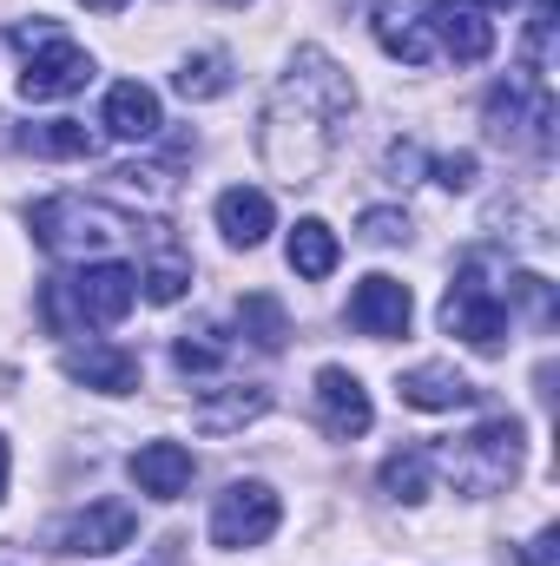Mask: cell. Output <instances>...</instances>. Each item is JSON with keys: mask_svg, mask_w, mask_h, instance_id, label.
Here are the masks:
<instances>
[{"mask_svg": "<svg viewBox=\"0 0 560 566\" xmlns=\"http://www.w3.org/2000/svg\"><path fill=\"white\" fill-rule=\"evenodd\" d=\"M350 106H356L350 73L323 46H303L265 113V165L290 185H310L323 171V158L336 151V126L350 119Z\"/></svg>", "mask_w": 560, "mask_h": 566, "instance_id": "obj_1", "label": "cell"}, {"mask_svg": "<svg viewBox=\"0 0 560 566\" xmlns=\"http://www.w3.org/2000/svg\"><path fill=\"white\" fill-rule=\"evenodd\" d=\"M27 224H33L40 251H53V258H73V264H100V258H106L120 238H139L126 211H113V205H100V198H80V191L40 198V205L27 211Z\"/></svg>", "mask_w": 560, "mask_h": 566, "instance_id": "obj_2", "label": "cell"}, {"mask_svg": "<svg viewBox=\"0 0 560 566\" xmlns=\"http://www.w3.org/2000/svg\"><path fill=\"white\" fill-rule=\"evenodd\" d=\"M13 46L27 53V66H20V99H66V93H80L86 80H93V53L80 46V40H66L53 20H40V27H20L13 33Z\"/></svg>", "mask_w": 560, "mask_h": 566, "instance_id": "obj_3", "label": "cell"}, {"mask_svg": "<svg viewBox=\"0 0 560 566\" xmlns=\"http://www.w3.org/2000/svg\"><path fill=\"white\" fill-rule=\"evenodd\" d=\"M442 468L455 474V488L462 494H508V481L521 474V422H508V416H495V422H481L475 434H462L448 454H442Z\"/></svg>", "mask_w": 560, "mask_h": 566, "instance_id": "obj_4", "label": "cell"}, {"mask_svg": "<svg viewBox=\"0 0 560 566\" xmlns=\"http://www.w3.org/2000/svg\"><path fill=\"white\" fill-rule=\"evenodd\" d=\"M508 323H515L508 296L488 283L481 258H468V264L455 271V283H448V296H442V329L462 336L468 349H501V343H508Z\"/></svg>", "mask_w": 560, "mask_h": 566, "instance_id": "obj_5", "label": "cell"}, {"mask_svg": "<svg viewBox=\"0 0 560 566\" xmlns=\"http://www.w3.org/2000/svg\"><path fill=\"white\" fill-rule=\"evenodd\" d=\"M278 521H283V501L265 481H231L218 494V507H211V541L231 547V554H245V547H265L278 534Z\"/></svg>", "mask_w": 560, "mask_h": 566, "instance_id": "obj_6", "label": "cell"}, {"mask_svg": "<svg viewBox=\"0 0 560 566\" xmlns=\"http://www.w3.org/2000/svg\"><path fill=\"white\" fill-rule=\"evenodd\" d=\"M66 296H73V316H80V323L113 329V323H126V310L139 303V271H133V264H113V258L80 264V277H66Z\"/></svg>", "mask_w": 560, "mask_h": 566, "instance_id": "obj_7", "label": "cell"}, {"mask_svg": "<svg viewBox=\"0 0 560 566\" xmlns=\"http://www.w3.org/2000/svg\"><path fill=\"white\" fill-rule=\"evenodd\" d=\"M428 33H435V46L455 66H481L495 53V20H488L481 0H435L428 7Z\"/></svg>", "mask_w": 560, "mask_h": 566, "instance_id": "obj_8", "label": "cell"}, {"mask_svg": "<svg viewBox=\"0 0 560 566\" xmlns=\"http://www.w3.org/2000/svg\"><path fill=\"white\" fill-rule=\"evenodd\" d=\"M376 27V46L403 66H428L435 60V33H428V0H376L370 13Z\"/></svg>", "mask_w": 560, "mask_h": 566, "instance_id": "obj_9", "label": "cell"}, {"mask_svg": "<svg viewBox=\"0 0 560 566\" xmlns=\"http://www.w3.org/2000/svg\"><path fill=\"white\" fill-rule=\"evenodd\" d=\"M409 316H416V303H409V283L396 277H363L350 290V329H363V336H376V343H390V336H403L409 329Z\"/></svg>", "mask_w": 560, "mask_h": 566, "instance_id": "obj_10", "label": "cell"}, {"mask_svg": "<svg viewBox=\"0 0 560 566\" xmlns=\"http://www.w3.org/2000/svg\"><path fill=\"white\" fill-rule=\"evenodd\" d=\"M317 422L323 434H336V441H356V434H370L376 422V409H370V389L350 376V369H317Z\"/></svg>", "mask_w": 560, "mask_h": 566, "instance_id": "obj_11", "label": "cell"}, {"mask_svg": "<svg viewBox=\"0 0 560 566\" xmlns=\"http://www.w3.org/2000/svg\"><path fill=\"white\" fill-rule=\"evenodd\" d=\"M521 133H528V139L535 145H548L554 139V99H548V93H535V106H528V86H521V80H508V86H495V93H488V139H521Z\"/></svg>", "mask_w": 560, "mask_h": 566, "instance_id": "obj_12", "label": "cell"}, {"mask_svg": "<svg viewBox=\"0 0 560 566\" xmlns=\"http://www.w3.org/2000/svg\"><path fill=\"white\" fill-rule=\"evenodd\" d=\"M133 534H139V514L126 507V501H93L80 521H66V554H86V560H106V554H120V547H133Z\"/></svg>", "mask_w": 560, "mask_h": 566, "instance_id": "obj_13", "label": "cell"}, {"mask_svg": "<svg viewBox=\"0 0 560 566\" xmlns=\"http://www.w3.org/2000/svg\"><path fill=\"white\" fill-rule=\"evenodd\" d=\"M60 369H66L73 382L100 389V396H133V389H139V356H133V349H120V343L66 349V356H60Z\"/></svg>", "mask_w": 560, "mask_h": 566, "instance_id": "obj_14", "label": "cell"}, {"mask_svg": "<svg viewBox=\"0 0 560 566\" xmlns=\"http://www.w3.org/2000/svg\"><path fill=\"white\" fill-rule=\"evenodd\" d=\"M191 474H198V461H191L185 441H145L133 454V488L152 494V501H178L191 488Z\"/></svg>", "mask_w": 560, "mask_h": 566, "instance_id": "obj_15", "label": "cell"}, {"mask_svg": "<svg viewBox=\"0 0 560 566\" xmlns=\"http://www.w3.org/2000/svg\"><path fill=\"white\" fill-rule=\"evenodd\" d=\"M271 224H278L271 191H258V185H231V191H218V231H225L238 251H258V244L271 238Z\"/></svg>", "mask_w": 560, "mask_h": 566, "instance_id": "obj_16", "label": "cell"}, {"mask_svg": "<svg viewBox=\"0 0 560 566\" xmlns=\"http://www.w3.org/2000/svg\"><path fill=\"white\" fill-rule=\"evenodd\" d=\"M396 389H403V402H409V409H422V416H442V409H475V402H481V389H475L468 376H455L448 363H422V369H409Z\"/></svg>", "mask_w": 560, "mask_h": 566, "instance_id": "obj_17", "label": "cell"}, {"mask_svg": "<svg viewBox=\"0 0 560 566\" xmlns=\"http://www.w3.org/2000/svg\"><path fill=\"white\" fill-rule=\"evenodd\" d=\"M158 126H165V113H158V93L145 86V80H120L113 93H106V133L126 145H145L158 139Z\"/></svg>", "mask_w": 560, "mask_h": 566, "instance_id": "obj_18", "label": "cell"}, {"mask_svg": "<svg viewBox=\"0 0 560 566\" xmlns=\"http://www.w3.org/2000/svg\"><path fill=\"white\" fill-rule=\"evenodd\" d=\"M283 258H290V271L297 277H330L336 271V258H343V244H336V231L323 224V218H297V231H290V244H283Z\"/></svg>", "mask_w": 560, "mask_h": 566, "instance_id": "obj_19", "label": "cell"}, {"mask_svg": "<svg viewBox=\"0 0 560 566\" xmlns=\"http://www.w3.org/2000/svg\"><path fill=\"white\" fill-rule=\"evenodd\" d=\"M265 409H271V389H258V382H245V389H238V396H225V402H218V396H205L191 422L205 428V434H231V428L258 422Z\"/></svg>", "mask_w": 560, "mask_h": 566, "instance_id": "obj_20", "label": "cell"}, {"mask_svg": "<svg viewBox=\"0 0 560 566\" xmlns=\"http://www.w3.org/2000/svg\"><path fill=\"white\" fill-rule=\"evenodd\" d=\"M238 329H245L265 356H278L283 343H290V316H283L278 296H265V290H251V296L238 303Z\"/></svg>", "mask_w": 560, "mask_h": 566, "instance_id": "obj_21", "label": "cell"}, {"mask_svg": "<svg viewBox=\"0 0 560 566\" xmlns=\"http://www.w3.org/2000/svg\"><path fill=\"white\" fill-rule=\"evenodd\" d=\"M428 481H435V454L428 448H396L383 461V494H396V501H428Z\"/></svg>", "mask_w": 560, "mask_h": 566, "instance_id": "obj_22", "label": "cell"}, {"mask_svg": "<svg viewBox=\"0 0 560 566\" xmlns=\"http://www.w3.org/2000/svg\"><path fill=\"white\" fill-rule=\"evenodd\" d=\"M139 290L152 296V303H178V296L191 290V258L172 251V244H158V251L145 258V271H139Z\"/></svg>", "mask_w": 560, "mask_h": 566, "instance_id": "obj_23", "label": "cell"}, {"mask_svg": "<svg viewBox=\"0 0 560 566\" xmlns=\"http://www.w3.org/2000/svg\"><path fill=\"white\" fill-rule=\"evenodd\" d=\"M178 93H185V99H218V93H231V60H225V53L185 60V66H178Z\"/></svg>", "mask_w": 560, "mask_h": 566, "instance_id": "obj_24", "label": "cell"}, {"mask_svg": "<svg viewBox=\"0 0 560 566\" xmlns=\"http://www.w3.org/2000/svg\"><path fill=\"white\" fill-rule=\"evenodd\" d=\"M528 80L535 86H548V73H554V0H535V13H528Z\"/></svg>", "mask_w": 560, "mask_h": 566, "instance_id": "obj_25", "label": "cell"}, {"mask_svg": "<svg viewBox=\"0 0 560 566\" xmlns=\"http://www.w3.org/2000/svg\"><path fill=\"white\" fill-rule=\"evenodd\" d=\"M33 151H46V158H93L100 151V133H86L80 119H46L33 133Z\"/></svg>", "mask_w": 560, "mask_h": 566, "instance_id": "obj_26", "label": "cell"}, {"mask_svg": "<svg viewBox=\"0 0 560 566\" xmlns=\"http://www.w3.org/2000/svg\"><path fill=\"white\" fill-rule=\"evenodd\" d=\"M172 363H178L185 376H211V369H225V343H211V329H205V336H178V343H172Z\"/></svg>", "mask_w": 560, "mask_h": 566, "instance_id": "obj_27", "label": "cell"}, {"mask_svg": "<svg viewBox=\"0 0 560 566\" xmlns=\"http://www.w3.org/2000/svg\"><path fill=\"white\" fill-rule=\"evenodd\" d=\"M363 238L370 244H409V218L403 211H363Z\"/></svg>", "mask_w": 560, "mask_h": 566, "instance_id": "obj_28", "label": "cell"}, {"mask_svg": "<svg viewBox=\"0 0 560 566\" xmlns=\"http://www.w3.org/2000/svg\"><path fill=\"white\" fill-rule=\"evenodd\" d=\"M435 185H448V191H468V185H475V151L435 158Z\"/></svg>", "mask_w": 560, "mask_h": 566, "instance_id": "obj_29", "label": "cell"}, {"mask_svg": "<svg viewBox=\"0 0 560 566\" xmlns=\"http://www.w3.org/2000/svg\"><path fill=\"white\" fill-rule=\"evenodd\" d=\"M528 566H560V527H541L535 547H528Z\"/></svg>", "mask_w": 560, "mask_h": 566, "instance_id": "obj_30", "label": "cell"}, {"mask_svg": "<svg viewBox=\"0 0 560 566\" xmlns=\"http://www.w3.org/2000/svg\"><path fill=\"white\" fill-rule=\"evenodd\" d=\"M0 566H40V560H33V554H20L13 541H0Z\"/></svg>", "mask_w": 560, "mask_h": 566, "instance_id": "obj_31", "label": "cell"}, {"mask_svg": "<svg viewBox=\"0 0 560 566\" xmlns=\"http://www.w3.org/2000/svg\"><path fill=\"white\" fill-rule=\"evenodd\" d=\"M80 7H93V13H120L126 0H80Z\"/></svg>", "mask_w": 560, "mask_h": 566, "instance_id": "obj_32", "label": "cell"}, {"mask_svg": "<svg viewBox=\"0 0 560 566\" xmlns=\"http://www.w3.org/2000/svg\"><path fill=\"white\" fill-rule=\"evenodd\" d=\"M0 501H7V434H0Z\"/></svg>", "mask_w": 560, "mask_h": 566, "instance_id": "obj_33", "label": "cell"}, {"mask_svg": "<svg viewBox=\"0 0 560 566\" xmlns=\"http://www.w3.org/2000/svg\"><path fill=\"white\" fill-rule=\"evenodd\" d=\"M481 7H488V13H501V7H515V0H481Z\"/></svg>", "mask_w": 560, "mask_h": 566, "instance_id": "obj_34", "label": "cell"}, {"mask_svg": "<svg viewBox=\"0 0 560 566\" xmlns=\"http://www.w3.org/2000/svg\"><path fill=\"white\" fill-rule=\"evenodd\" d=\"M218 7H251V0H218Z\"/></svg>", "mask_w": 560, "mask_h": 566, "instance_id": "obj_35", "label": "cell"}]
</instances>
